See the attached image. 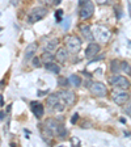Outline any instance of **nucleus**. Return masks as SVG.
<instances>
[{
	"label": "nucleus",
	"instance_id": "f257e3e1",
	"mask_svg": "<svg viewBox=\"0 0 131 147\" xmlns=\"http://www.w3.org/2000/svg\"><path fill=\"white\" fill-rule=\"evenodd\" d=\"M46 15H47V9L46 8H43V7H36V8L32 9L29 16H28V21L30 22V24H34V22L42 20Z\"/></svg>",
	"mask_w": 131,
	"mask_h": 147
},
{
	"label": "nucleus",
	"instance_id": "f03ea898",
	"mask_svg": "<svg viewBox=\"0 0 131 147\" xmlns=\"http://www.w3.org/2000/svg\"><path fill=\"white\" fill-rule=\"evenodd\" d=\"M62 101H64V100L62 98L59 92L58 93H52V95H50L49 97H47V104H49V107L55 110H58V112H62V110L64 109V105H62Z\"/></svg>",
	"mask_w": 131,
	"mask_h": 147
},
{
	"label": "nucleus",
	"instance_id": "7ed1b4c3",
	"mask_svg": "<svg viewBox=\"0 0 131 147\" xmlns=\"http://www.w3.org/2000/svg\"><path fill=\"white\" fill-rule=\"evenodd\" d=\"M66 47L68 49V51L73 53V54L79 53L81 49V41L76 36H68L66 38Z\"/></svg>",
	"mask_w": 131,
	"mask_h": 147
},
{
	"label": "nucleus",
	"instance_id": "20e7f679",
	"mask_svg": "<svg viewBox=\"0 0 131 147\" xmlns=\"http://www.w3.org/2000/svg\"><path fill=\"white\" fill-rule=\"evenodd\" d=\"M93 34H95V38H97L98 41L106 42V41H109L110 34L112 33H110V30L106 26H104V25H97L96 29L93 30Z\"/></svg>",
	"mask_w": 131,
	"mask_h": 147
},
{
	"label": "nucleus",
	"instance_id": "39448f33",
	"mask_svg": "<svg viewBox=\"0 0 131 147\" xmlns=\"http://www.w3.org/2000/svg\"><path fill=\"white\" fill-rule=\"evenodd\" d=\"M109 83L116 87H118V88H122V89L130 88V82H128V79L126 76H122V75H116V76L109 78Z\"/></svg>",
	"mask_w": 131,
	"mask_h": 147
},
{
	"label": "nucleus",
	"instance_id": "423d86ee",
	"mask_svg": "<svg viewBox=\"0 0 131 147\" xmlns=\"http://www.w3.org/2000/svg\"><path fill=\"white\" fill-rule=\"evenodd\" d=\"M93 12H95V5H93V3H92L91 0L89 1H87L85 4H83V5H80V17L83 18V20H85V18H89L92 15H93Z\"/></svg>",
	"mask_w": 131,
	"mask_h": 147
},
{
	"label": "nucleus",
	"instance_id": "0eeeda50",
	"mask_svg": "<svg viewBox=\"0 0 131 147\" xmlns=\"http://www.w3.org/2000/svg\"><path fill=\"white\" fill-rule=\"evenodd\" d=\"M91 92L95 96H100V97H105V96L107 95V89H106V87H105V84H102V83H100V82H96L92 84Z\"/></svg>",
	"mask_w": 131,
	"mask_h": 147
},
{
	"label": "nucleus",
	"instance_id": "6e6552de",
	"mask_svg": "<svg viewBox=\"0 0 131 147\" xmlns=\"http://www.w3.org/2000/svg\"><path fill=\"white\" fill-rule=\"evenodd\" d=\"M113 100L116 104L123 105V104H126V101L128 100V93L122 91V88H119L118 91H113Z\"/></svg>",
	"mask_w": 131,
	"mask_h": 147
},
{
	"label": "nucleus",
	"instance_id": "1a4fd4ad",
	"mask_svg": "<svg viewBox=\"0 0 131 147\" xmlns=\"http://www.w3.org/2000/svg\"><path fill=\"white\" fill-rule=\"evenodd\" d=\"M30 108H32V112L34 113V116H36L37 118H41V117L43 116V113H45L43 105L41 104V102H38V101H33L30 104Z\"/></svg>",
	"mask_w": 131,
	"mask_h": 147
},
{
	"label": "nucleus",
	"instance_id": "9d476101",
	"mask_svg": "<svg viewBox=\"0 0 131 147\" xmlns=\"http://www.w3.org/2000/svg\"><path fill=\"white\" fill-rule=\"evenodd\" d=\"M98 53H100V46L97 43H89L85 50V57L87 58H95Z\"/></svg>",
	"mask_w": 131,
	"mask_h": 147
},
{
	"label": "nucleus",
	"instance_id": "9b49d317",
	"mask_svg": "<svg viewBox=\"0 0 131 147\" xmlns=\"http://www.w3.org/2000/svg\"><path fill=\"white\" fill-rule=\"evenodd\" d=\"M62 96V98L64 100V102L67 105H73L75 102V93L72 91H60L59 92Z\"/></svg>",
	"mask_w": 131,
	"mask_h": 147
},
{
	"label": "nucleus",
	"instance_id": "f8f14e48",
	"mask_svg": "<svg viewBox=\"0 0 131 147\" xmlns=\"http://www.w3.org/2000/svg\"><path fill=\"white\" fill-rule=\"evenodd\" d=\"M80 32H81V34L84 36V38H85L87 41H93V38H95V34L92 33L91 26H89V25H85V24L80 25Z\"/></svg>",
	"mask_w": 131,
	"mask_h": 147
},
{
	"label": "nucleus",
	"instance_id": "ddd939ff",
	"mask_svg": "<svg viewBox=\"0 0 131 147\" xmlns=\"http://www.w3.org/2000/svg\"><path fill=\"white\" fill-rule=\"evenodd\" d=\"M37 43H30V45H28L26 50H25V61H30V59L34 58V54L37 51Z\"/></svg>",
	"mask_w": 131,
	"mask_h": 147
},
{
	"label": "nucleus",
	"instance_id": "4468645a",
	"mask_svg": "<svg viewBox=\"0 0 131 147\" xmlns=\"http://www.w3.org/2000/svg\"><path fill=\"white\" fill-rule=\"evenodd\" d=\"M55 57H56V59H58L59 62L63 63V62H66L67 61V58H68V51L64 49V47H60V49H58V51H56V55H55Z\"/></svg>",
	"mask_w": 131,
	"mask_h": 147
},
{
	"label": "nucleus",
	"instance_id": "2eb2a0df",
	"mask_svg": "<svg viewBox=\"0 0 131 147\" xmlns=\"http://www.w3.org/2000/svg\"><path fill=\"white\" fill-rule=\"evenodd\" d=\"M45 67H46V70L47 71H50V72H52V74H56L58 75L59 72H60V67H59L56 63H54V62H50V63H46L45 64Z\"/></svg>",
	"mask_w": 131,
	"mask_h": 147
},
{
	"label": "nucleus",
	"instance_id": "dca6fc26",
	"mask_svg": "<svg viewBox=\"0 0 131 147\" xmlns=\"http://www.w3.org/2000/svg\"><path fill=\"white\" fill-rule=\"evenodd\" d=\"M41 59H42V61L45 62V63H50V62H54L55 57L51 54V53L49 51V50H46V51L42 54V57H41Z\"/></svg>",
	"mask_w": 131,
	"mask_h": 147
},
{
	"label": "nucleus",
	"instance_id": "f3484780",
	"mask_svg": "<svg viewBox=\"0 0 131 147\" xmlns=\"http://www.w3.org/2000/svg\"><path fill=\"white\" fill-rule=\"evenodd\" d=\"M70 83L75 87H80L81 86V79H80L77 75H71L70 76Z\"/></svg>",
	"mask_w": 131,
	"mask_h": 147
},
{
	"label": "nucleus",
	"instance_id": "a211bd4d",
	"mask_svg": "<svg viewBox=\"0 0 131 147\" xmlns=\"http://www.w3.org/2000/svg\"><path fill=\"white\" fill-rule=\"evenodd\" d=\"M121 70L123 71V72H126L127 75H130L131 76V66L128 64V62H121Z\"/></svg>",
	"mask_w": 131,
	"mask_h": 147
},
{
	"label": "nucleus",
	"instance_id": "6ab92c4d",
	"mask_svg": "<svg viewBox=\"0 0 131 147\" xmlns=\"http://www.w3.org/2000/svg\"><path fill=\"white\" fill-rule=\"evenodd\" d=\"M56 45H58V40H52V41H50V43L47 45V50H49V51L54 50L55 47H56Z\"/></svg>",
	"mask_w": 131,
	"mask_h": 147
},
{
	"label": "nucleus",
	"instance_id": "aec40b11",
	"mask_svg": "<svg viewBox=\"0 0 131 147\" xmlns=\"http://www.w3.org/2000/svg\"><path fill=\"white\" fill-rule=\"evenodd\" d=\"M118 63H119L118 61H113V62H112V71H113V72H118V71L121 70V68L117 67V66H118Z\"/></svg>",
	"mask_w": 131,
	"mask_h": 147
},
{
	"label": "nucleus",
	"instance_id": "412c9836",
	"mask_svg": "<svg viewBox=\"0 0 131 147\" xmlns=\"http://www.w3.org/2000/svg\"><path fill=\"white\" fill-rule=\"evenodd\" d=\"M62 13H63V11H62V9H59V11H56V12H55L56 22H62V21H63V20H62Z\"/></svg>",
	"mask_w": 131,
	"mask_h": 147
},
{
	"label": "nucleus",
	"instance_id": "4be33fe9",
	"mask_svg": "<svg viewBox=\"0 0 131 147\" xmlns=\"http://www.w3.org/2000/svg\"><path fill=\"white\" fill-rule=\"evenodd\" d=\"M59 84L60 86H68V82H70V79H66V78H59Z\"/></svg>",
	"mask_w": 131,
	"mask_h": 147
},
{
	"label": "nucleus",
	"instance_id": "5701e85b",
	"mask_svg": "<svg viewBox=\"0 0 131 147\" xmlns=\"http://www.w3.org/2000/svg\"><path fill=\"white\" fill-rule=\"evenodd\" d=\"M33 66L34 67H41V61H40V58H38V57H34L33 58Z\"/></svg>",
	"mask_w": 131,
	"mask_h": 147
},
{
	"label": "nucleus",
	"instance_id": "b1692460",
	"mask_svg": "<svg viewBox=\"0 0 131 147\" xmlns=\"http://www.w3.org/2000/svg\"><path fill=\"white\" fill-rule=\"evenodd\" d=\"M41 3L45 5H51V4H55V0H41Z\"/></svg>",
	"mask_w": 131,
	"mask_h": 147
},
{
	"label": "nucleus",
	"instance_id": "393cba45",
	"mask_svg": "<svg viewBox=\"0 0 131 147\" xmlns=\"http://www.w3.org/2000/svg\"><path fill=\"white\" fill-rule=\"evenodd\" d=\"M77 118H79V114H77V113H75V114H73V117H72V118H71V122H72V123H76Z\"/></svg>",
	"mask_w": 131,
	"mask_h": 147
},
{
	"label": "nucleus",
	"instance_id": "a878e982",
	"mask_svg": "<svg viewBox=\"0 0 131 147\" xmlns=\"http://www.w3.org/2000/svg\"><path fill=\"white\" fill-rule=\"evenodd\" d=\"M68 26H70V18H66V21H64V24H63V28L67 29Z\"/></svg>",
	"mask_w": 131,
	"mask_h": 147
},
{
	"label": "nucleus",
	"instance_id": "bb28decb",
	"mask_svg": "<svg viewBox=\"0 0 131 147\" xmlns=\"http://www.w3.org/2000/svg\"><path fill=\"white\" fill-rule=\"evenodd\" d=\"M126 113H128V114H130V116H131V105H128V107H126Z\"/></svg>",
	"mask_w": 131,
	"mask_h": 147
},
{
	"label": "nucleus",
	"instance_id": "cd10ccee",
	"mask_svg": "<svg viewBox=\"0 0 131 147\" xmlns=\"http://www.w3.org/2000/svg\"><path fill=\"white\" fill-rule=\"evenodd\" d=\"M116 11H117V17L121 18V16H122V12H119V8H116Z\"/></svg>",
	"mask_w": 131,
	"mask_h": 147
},
{
	"label": "nucleus",
	"instance_id": "c85d7f7f",
	"mask_svg": "<svg viewBox=\"0 0 131 147\" xmlns=\"http://www.w3.org/2000/svg\"><path fill=\"white\" fill-rule=\"evenodd\" d=\"M98 4H106L107 3V0H96Z\"/></svg>",
	"mask_w": 131,
	"mask_h": 147
},
{
	"label": "nucleus",
	"instance_id": "c756f323",
	"mask_svg": "<svg viewBox=\"0 0 131 147\" xmlns=\"http://www.w3.org/2000/svg\"><path fill=\"white\" fill-rule=\"evenodd\" d=\"M72 142L75 144H80V141H79V139H76V138H72Z\"/></svg>",
	"mask_w": 131,
	"mask_h": 147
},
{
	"label": "nucleus",
	"instance_id": "7c9ffc66",
	"mask_svg": "<svg viewBox=\"0 0 131 147\" xmlns=\"http://www.w3.org/2000/svg\"><path fill=\"white\" fill-rule=\"evenodd\" d=\"M87 1H89V0H79V5H83V4H85Z\"/></svg>",
	"mask_w": 131,
	"mask_h": 147
},
{
	"label": "nucleus",
	"instance_id": "2f4dec72",
	"mask_svg": "<svg viewBox=\"0 0 131 147\" xmlns=\"http://www.w3.org/2000/svg\"><path fill=\"white\" fill-rule=\"evenodd\" d=\"M128 13L131 16V0H128Z\"/></svg>",
	"mask_w": 131,
	"mask_h": 147
},
{
	"label": "nucleus",
	"instance_id": "473e14b6",
	"mask_svg": "<svg viewBox=\"0 0 131 147\" xmlns=\"http://www.w3.org/2000/svg\"><path fill=\"white\" fill-rule=\"evenodd\" d=\"M60 3V0H55V4H59Z\"/></svg>",
	"mask_w": 131,
	"mask_h": 147
}]
</instances>
